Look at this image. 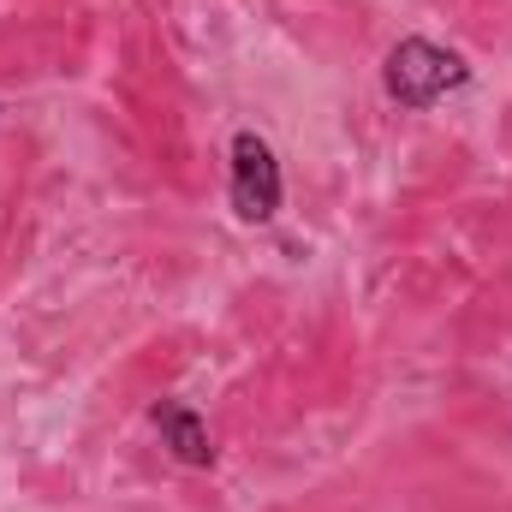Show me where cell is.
I'll use <instances>...</instances> for the list:
<instances>
[{"mask_svg": "<svg viewBox=\"0 0 512 512\" xmlns=\"http://www.w3.org/2000/svg\"><path fill=\"white\" fill-rule=\"evenodd\" d=\"M465 84H471L465 54H453V48H441V42H429V36H405L382 66V90L399 108H411V114L447 102V96L465 90Z\"/></svg>", "mask_w": 512, "mask_h": 512, "instance_id": "obj_1", "label": "cell"}, {"mask_svg": "<svg viewBox=\"0 0 512 512\" xmlns=\"http://www.w3.org/2000/svg\"><path fill=\"white\" fill-rule=\"evenodd\" d=\"M155 429H161V447H167L179 465H191V471L215 465V435H209V423H203L191 405L161 399V405H155Z\"/></svg>", "mask_w": 512, "mask_h": 512, "instance_id": "obj_3", "label": "cell"}, {"mask_svg": "<svg viewBox=\"0 0 512 512\" xmlns=\"http://www.w3.org/2000/svg\"><path fill=\"white\" fill-rule=\"evenodd\" d=\"M233 185H227V197H233V215L239 221H274L280 215V197H286V179H280V161H274V149H268V137H256V131H233Z\"/></svg>", "mask_w": 512, "mask_h": 512, "instance_id": "obj_2", "label": "cell"}]
</instances>
